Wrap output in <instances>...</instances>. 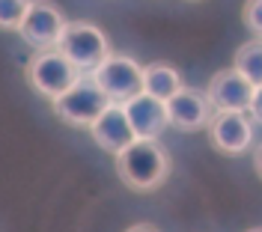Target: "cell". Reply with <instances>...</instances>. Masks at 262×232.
Segmentation results:
<instances>
[{"label":"cell","mask_w":262,"mask_h":232,"mask_svg":"<svg viewBox=\"0 0 262 232\" xmlns=\"http://www.w3.org/2000/svg\"><path fill=\"white\" fill-rule=\"evenodd\" d=\"M116 173L131 191H155L170 176V155L158 146V140H134L116 155Z\"/></svg>","instance_id":"cell-1"},{"label":"cell","mask_w":262,"mask_h":232,"mask_svg":"<svg viewBox=\"0 0 262 232\" xmlns=\"http://www.w3.org/2000/svg\"><path fill=\"white\" fill-rule=\"evenodd\" d=\"M57 51L83 75V72L98 68L107 57H111V42H107V36L101 33L96 24H86V21H66L63 33L57 39Z\"/></svg>","instance_id":"cell-2"},{"label":"cell","mask_w":262,"mask_h":232,"mask_svg":"<svg viewBox=\"0 0 262 232\" xmlns=\"http://www.w3.org/2000/svg\"><path fill=\"white\" fill-rule=\"evenodd\" d=\"M107 107H111V99L98 89L90 75H81L72 89L54 99V113L75 128H90Z\"/></svg>","instance_id":"cell-3"},{"label":"cell","mask_w":262,"mask_h":232,"mask_svg":"<svg viewBox=\"0 0 262 232\" xmlns=\"http://www.w3.org/2000/svg\"><path fill=\"white\" fill-rule=\"evenodd\" d=\"M90 78L111 99V104H125L143 92V66L125 54H111L101 66L90 72Z\"/></svg>","instance_id":"cell-4"},{"label":"cell","mask_w":262,"mask_h":232,"mask_svg":"<svg viewBox=\"0 0 262 232\" xmlns=\"http://www.w3.org/2000/svg\"><path fill=\"white\" fill-rule=\"evenodd\" d=\"M24 72H27V81H30L33 89H36L39 96H48L51 101L60 99L66 89H72L75 81L81 78V72L72 66L57 48L36 51Z\"/></svg>","instance_id":"cell-5"},{"label":"cell","mask_w":262,"mask_h":232,"mask_svg":"<svg viewBox=\"0 0 262 232\" xmlns=\"http://www.w3.org/2000/svg\"><path fill=\"white\" fill-rule=\"evenodd\" d=\"M206 99H209L214 113H247L250 99H253V86L235 68H224L209 81Z\"/></svg>","instance_id":"cell-6"},{"label":"cell","mask_w":262,"mask_h":232,"mask_svg":"<svg viewBox=\"0 0 262 232\" xmlns=\"http://www.w3.org/2000/svg\"><path fill=\"white\" fill-rule=\"evenodd\" d=\"M164 107H167V125H173L176 131H185V134L209 128V122H212V116H214L206 92L191 89V86H182Z\"/></svg>","instance_id":"cell-7"},{"label":"cell","mask_w":262,"mask_h":232,"mask_svg":"<svg viewBox=\"0 0 262 232\" xmlns=\"http://www.w3.org/2000/svg\"><path fill=\"white\" fill-rule=\"evenodd\" d=\"M63 27H66V18L57 6H51V3H30V9H27L24 24H21L18 33L33 48L51 51V48H57V39L63 33Z\"/></svg>","instance_id":"cell-8"},{"label":"cell","mask_w":262,"mask_h":232,"mask_svg":"<svg viewBox=\"0 0 262 232\" xmlns=\"http://www.w3.org/2000/svg\"><path fill=\"white\" fill-rule=\"evenodd\" d=\"M209 140L224 155H242L253 140V122L247 113H214L209 122Z\"/></svg>","instance_id":"cell-9"},{"label":"cell","mask_w":262,"mask_h":232,"mask_svg":"<svg viewBox=\"0 0 262 232\" xmlns=\"http://www.w3.org/2000/svg\"><path fill=\"white\" fill-rule=\"evenodd\" d=\"M122 110H125V119H128V125L137 140H158L164 134V128H167V107H164V101L152 99L146 92H140L131 101H125Z\"/></svg>","instance_id":"cell-10"},{"label":"cell","mask_w":262,"mask_h":232,"mask_svg":"<svg viewBox=\"0 0 262 232\" xmlns=\"http://www.w3.org/2000/svg\"><path fill=\"white\" fill-rule=\"evenodd\" d=\"M90 134H93V140H96L98 149L111 152V155L125 152L131 143L137 140L134 131H131V125H128V119H125L122 104H111V107L90 125Z\"/></svg>","instance_id":"cell-11"},{"label":"cell","mask_w":262,"mask_h":232,"mask_svg":"<svg viewBox=\"0 0 262 232\" xmlns=\"http://www.w3.org/2000/svg\"><path fill=\"white\" fill-rule=\"evenodd\" d=\"M182 86L185 83H182L179 68H173L170 63H149V66H143V92L152 96V99L167 104Z\"/></svg>","instance_id":"cell-12"},{"label":"cell","mask_w":262,"mask_h":232,"mask_svg":"<svg viewBox=\"0 0 262 232\" xmlns=\"http://www.w3.org/2000/svg\"><path fill=\"white\" fill-rule=\"evenodd\" d=\"M232 68H235L253 89L262 86V39L245 42L242 48L235 51V66Z\"/></svg>","instance_id":"cell-13"},{"label":"cell","mask_w":262,"mask_h":232,"mask_svg":"<svg viewBox=\"0 0 262 232\" xmlns=\"http://www.w3.org/2000/svg\"><path fill=\"white\" fill-rule=\"evenodd\" d=\"M27 9V0H0V30H21Z\"/></svg>","instance_id":"cell-14"},{"label":"cell","mask_w":262,"mask_h":232,"mask_svg":"<svg viewBox=\"0 0 262 232\" xmlns=\"http://www.w3.org/2000/svg\"><path fill=\"white\" fill-rule=\"evenodd\" d=\"M245 27L250 30V33L256 36V39H262V0H250V3H245Z\"/></svg>","instance_id":"cell-15"},{"label":"cell","mask_w":262,"mask_h":232,"mask_svg":"<svg viewBox=\"0 0 262 232\" xmlns=\"http://www.w3.org/2000/svg\"><path fill=\"white\" fill-rule=\"evenodd\" d=\"M250 113H253V119H256V122H262V86H256V89H253V99H250Z\"/></svg>","instance_id":"cell-16"},{"label":"cell","mask_w":262,"mask_h":232,"mask_svg":"<svg viewBox=\"0 0 262 232\" xmlns=\"http://www.w3.org/2000/svg\"><path fill=\"white\" fill-rule=\"evenodd\" d=\"M125 232H158L152 223H134V226H128Z\"/></svg>","instance_id":"cell-17"},{"label":"cell","mask_w":262,"mask_h":232,"mask_svg":"<svg viewBox=\"0 0 262 232\" xmlns=\"http://www.w3.org/2000/svg\"><path fill=\"white\" fill-rule=\"evenodd\" d=\"M253 167H256V173L262 176V146L256 149V155H253Z\"/></svg>","instance_id":"cell-18"},{"label":"cell","mask_w":262,"mask_h":232,"mask_svg":"<svg viewBox=\"0 0 262 232\" xmlns=\"http://www.w3.org/2000/svg\"><path fill=\"white\" fill-rule=\"evenodd\" d=\"M247 232H262V226H256V229H247Z\"/></svg>","instance_id":"cell-19"}]
</instances>
